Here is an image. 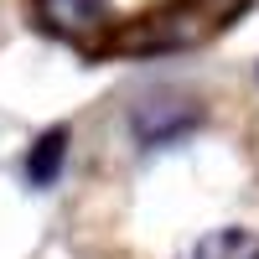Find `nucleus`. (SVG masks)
Listing matches in <instances>:
<instances>
[{"label": "nucleus", "instance_id": "1", "mask_svg": "<svg viewBox=\"0 0 259 259\" xmlns=\"http://www.w3.org/2000/svg\"><path fill=\"white\" fill-rule=\"evenodd\" d=\"M41 21L62 36H83V31H99L104 16H109V0H36Z\"/></svg>", "mask_w": 259, "mask_h": 259}, {"label": "nucleus", "instance_id": "2", "mask_svg": "<svg viewBox=\"0 0 259 259\" xmlns=\"http://www.w3.org/2000/svg\"><path fill=\"white\" fill-rule=\"evenodd\" d=\"M62 161H68V130H47L36 145H31V161H26V177H31V187H52L57 182V171H62Z\"/></svg>", "mask_w": 259, "mask_h": 259}, {"label": "nucleus", "instance_id": "3", "mask_svg": "<svg viewBox=\"0 0 259 259\" xmlns=\"http://www.w3.org/2000/svg\"><path fill=\"white\" fill-rule=\"evenodd\" d=\"M192 259H259V233L249 228H212L192 249Z\"/></svg>", "mask_w": 259, "mask_h": 259}, {"label": "nucleus", "instance_id": "4", "mask_svg": "<svg viewBox=\"0 0 259 259\" xmlns=\"http://www.w3.org/2000/svg\"><path fill=\"white\" fill-rule=\"evenodd\" d=\"M207 6H212V11H223V16H228V11H239V6H244V0H207Z\"/></svg>", "mask_w": 259, "mask_h": 259}]
</instances>
